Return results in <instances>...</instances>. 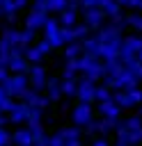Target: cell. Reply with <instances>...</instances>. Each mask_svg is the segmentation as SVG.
I'll return each mask as SVG.
<instances>
[{
	"mask_svg": "<svg viewBox=\"0 0 142 146\" xmlns=\"http://www.w3.org/2000/svg\"><path fill=\"white\" fill-rule=\"evenodd\" d=\"M27 87H30V75L27 73H11L5 82V91H7L9 98H21Z\"/></svg>",
	"mask_w": 142,
	"mask_h": 146,
	"instance_id": "obj_1",
	"label": "cell"
},
{
	"mask_svg": "<svg viewBox=\"0 0 142 146\" xmlns=\"http://www.w3.org/2000/svg\"><path fill=\"white\" fill-rule=\"evenodd\" d=\"M115 103L126 110V107H133V105H140L142 103V89L137 87H131V89H115Z\"/></svg>",
	"mask_w": 142,
	"mask_h": 146,
	"instance_id": "obj_2",
	"label": "cell"
},
{
	"mask_svg": "<svg viewBox=\"0 0 142 146\" xmlns=\"http://www.w3.org/2000/svg\"><path fill=\"white\" fill-rule=\"evenodd\" d=\"M71 119H73V125L78 128H87L92 121H94V110H92V103H78L71 112Z\"/></svg>",
	"mask_w": 142,
	"mask_h": 146,
	"instance_id": "obj_3",
	"label": "cell"
},
{
	"mask_svg": "<svg viewBox=\"0 0 142 146\" xmlns=\"http://www.w3.org/2000/svg\"><path fill=\"white\" fill-rule=\"evenodd\" d=\"M76 98L80 103H94L96 100V82L82 75L78 80V94H76Z\"/></svg>",
	"mask_w": 142,
	"mask_h": 146,
	"instance_id": "obj_4",
	"label": "cell"
},
{
	"mask_svg": "<svg viewBox=\"0 0 142 146\" xmlns=\"http://www.w3.org/2000/svg\"><path fill=\"white\" fill-rule=\"evenodd\" d=\"M21 100H23V103H27L30 107H41V110H44V107H48V103H50V100H48V96H44V94H41L39 89H34V87H27V89H25V94L21 96Z\"/></svg>",
	"mask_w": 142,
	"mask_h": 146,
	"instance_id": "obj_5",
	"label": "cell"
},
{
	"mask_svg": "<svg viewBox=\"0 0 142 146\" xmlns=\"http://www.w3.org/2000/svg\"><path fill=\"white\" fill-rule=\"evenodd\" d=\"M27 75H30V87H34V89H39V91L46 89L48 78H46V68H44L41 64H32L30 71H27Z\"/></svg>",
	"mask_w": 142,
	"mask_h": 146,
	"instance_id": "obj_6",
	"label": "cell"
},
{
	"mask_svg": "<svg viewBox=\"0 0 142 146\" xmlns=\"http://www.w3.org/2000/svg\"><path fill=\"white\" fill-rule=\"evenodd\" d=\"M82 16H85V23L92 27V30H101L103 27V23H105V11L101 9V7H92V9H85L82 11Z\"/></svg>",
	"mask_w": 142,
	"mask_h": 146,
	"instance_id": "obj_7",
	"label": "cell"
},
{
	"mask_svg": "<svg viewBox=\"0 0 142 146\" xmlns=\"http://www.w3.org/2000/svg\"><path fill=\"white\" fill-rule=\"evenodd\" d=\"M27 64H30V62L25 59V52H18V50L9 52L7 68H9L11 73H27V71H30V66H27Z\"/></svg>",
	"mask_w": 142,
	"mask_h": 146,
	"instance_id": "obj_8",
	"label": "cell"
},
{
	"mask_svg": "<svg viewBox=\"0 0 142 146\" xmlns=\"http://www.w3.org/2000/svg\"><path fill=\"white\" fill-rule=\"evenodd\" d=\"M48 11H39V9H32L27 16H25V27H30V30H44V25H46V21H48Z\"/></svg>",
	"mask_w": 142,
	"mask_h": 146,
	"instance_id": "obj_9",
	"label": "cell"
},
{
	"mask_svg": "<svg viewBox=\"0 0 142 146\" xmlns=\"http://www.w3.org/2000/svg\"><path fill=\"white\" fill-rule=\"evenodd\" d=\"M7 114H9V121H11V123H25V121H27V114H30V105L23 103V100H21V103H14Z\"/></svg>",
	"mask_w": 142,
	"mask_h": 146,
	"instance_id": "obj_10",
	"label": "cell"
},
{
	"mask_svg": "<svg viewBox=\"0 0 142 146\" xmlns=\"http://www.w3.org/2000/svg\"><path fill=\"white\" fill-rule=\"evenodd\" d=\"M98 114H101V116H105V119H119L121 107L115 103V98H110V100L98 103Z\"/></svg>",
	"mask_w": 142,
	"mask_h": 146,
	"instance_id": "obj_11",
	"label": "cell"
},
{
	"mask_svg": "<svg viewBox=\"0 0 142 146\" xmlns=\"http://www.w3.org/2000/svg\"><path fill=\"white\" fill-rule=\"evenodd\" d=\"M11 144L16 146H32L34 144V135L30 128H18L14 135H11Z\"/></svg>",
	"mask_w": 142,
	"mask_h": 146,
	"instance_id": "obj_12",
	"label": "cell"
},
{
	"mask_svg": "<svg viewBox=\"0 0 142 146\" xmlns=\"http://www.w3.org/2000/svg\"><path fill=\"white\" fill-rule=\"evenodd\" d=\"M46 96H48L50 103H57V100L64 96V94H62V80H57V78L48 80V84H46Z\"/></svg>",
	"mask_w": 142,
	"mask_h": 146,
	"instance_id": "obj_13",
	"label": "cell"
},
{
	"mask_svg": "<svg viewBox=\"0 0 142 146\" xmlns=\"http://www.w3.org/2000/svg\"><path fill=\"white\" fill-rule=\"evenodd\" d=\"M82 52H85L82 41H71V43L64 46V59H76V57H80Z\"/></svg>",
	"mask_w": 142,
	"mask_h": 146,
	"instance_id": "obj_14",
	"label": "cell"
},
{
	"mask_svg": "<svg viewBox=\"0 0 142 146\" xmlns=\"http://www.w3.org/2000/svg\"><path fill=\"white\" fill-rule=\"evenodd\" d=\"M98 7L105 11L108 18H112V16H117V14L121 11V5H119L117 0H98Z\"/></svg>",
	"mask_w": 142,
	"mask_h": 146,
	"instance_id": "obj_15",
	"label": "cell"
},
{
	"mask_svg": "<svg viewBox=\"0 0 142 146\" xmlns=\"http://www.w3.org/2000/svg\"><path fill=\"white\" fill-rule=\"evenodd\" d=\"M57 18H60V25H62V27H73V25L78 23V11H73V9H64Z\"/></svg>",
	"mask_w": 142,
	"mask_h": 146,
	"instance_id": "obj_16",
	"label": "cell"
},
{
	"mask_svg": "<svg viewBox=\"0 0 142 146\" xmlns=\"http://www.w3.org/2000/svg\"><path fill=\"white\" fill-rule=\"evenodd\" d=\"M82 48H85L87 52H94V55L98 57V50H101V41H98V36H96V34H94V36L89 34L87 39H82ZM98 59H101V57H98Z\"/></svg>",
	"mask_w": 142,
	"mask_h": 146,
	"instance_id": "obj_17",
	"label": "cell"
},
{
	"mask_svg": "<svg viewBox=\"0 0 142 146\" xmlns=\"http://www.w3.org/2000/svg\"><path fill=\"white\" fill-rule=\"evenodd\" d=\"M44 57H46V55L41 52L39 46H30V48H25V59H27L30 64H41Z\"/></svg>",
	"mask_w": 142,
	"mask_h": 146,
	"instance_id": "obj_18",
	"label": "cell"
},
{
	"mask_svg": "<svg viewBox=\"0 0 142 146\" xmlns=\"http://www.w3.org/2000/svg\"><path fill=\"white\" fill-rule=\"evenodd\" d=\"M32 41H34V30H30V27H25V30H21L18 32V46L25 50V48H30L32 46Z\"/></svg>",
	"mask_w": 142,
	"mask_h": 146,
	"instance_id": "obj_19",
	"label": "cell"
},
{
	"mask_svg": "<svg viewBox=\"0 0 142 146\" xmlns=\"http://www.w3.org/2000/svg\"><path fill=\"white\" fill-rule=\"evenodd\" d=\"M69 7V0H46V11L48 14H62Z\"/></svg>",
	"mask_w": 142,
	"mask_h": 146,
	"instance_id": "obj_20",
	"label": "cell"
},
{
	"mask_svg": "<svg viewBox=\"0 0 142 146\" xmlns=\"http://www.w3.org/2000/svg\"><path fill=\"white\" fill-rule=\"evenodd\" d=\"M60 27H62V25H60V18L48 16V21H46V25H44V39H48V36L57 34V30H60Z\"/></svg>",
	"mask_w": 142,
	"mask_h": 146,
	"instance_id": "obj_21",
	"label": "cell"
},
{
	"mask_svg": "<svg viewBox=\"0 0 142 146\" xmlns=\"http://www.w3.org/2000/svg\"><path fill=\"white\" fill-rule=\"evenodd\" d=\"M62 94H64L66 98H73V96L78 94V80H66V78H62Z\"/></svg>",
	"mask_w": 142,
	"mask_h": 146,
	"instance_id": "obj_22",
	"label": "cell"
},
{
	"mask_svg": "<svg viewBox=\"0 0 142 146\" xmlns=\"http://www.w3.org/2000/svg\"><path fill=\"white\" fill-rule=\"evenodd\" d=\"M89 32H92V27H89L85 21L73 25V36H76V41H82V39H87V36H89Z\"/></svg>",
	"mask_w": 142,
	"mask_h": 146,
	"instance_id": "obj_23",
	"label": "cell"
},
{
	"mask_svg": "<svg viewBox=\"0 0 142 146\" xmlns=\"http://www.w3.org/2000/svg\"><path fill=\"white\" fill-rule=\"evenodd\" d=\"M112 96H115V91H112L108 84H98V87H96V100H98V103H103V100H110Z\"/></svg>",
	"mask_w": 142,
	"mask_h": 146,
	"instance_id": "obj_24",
	"label": "cell"
},
{
	"mask_svg": "<svg viewBox=\"0 0 142 146\" xmlns=\"http://www.w3.org/2000/svg\"><path fill=\"white\" fill-rule=\"evenodd\" d=\"M44 121V110L41 107H30V114H27V125H34V123H41Z\"/></svg>",
	"mask_w": 142,
	"mask_h": 146,
	"instance_id": "obj_25",
	"label": "cell"
},
{
	"mask_svg": "<svg viewBox=\"0 0 142 146\" xmlns=\"http://www.w3.org/2000/svg\"><path fill=\"white\" fill-rule=\"evenodd\" d=\"M60 132L64 135L66 141H80V130L78 125H71V128H60Z\"/></svg>",
	"mask_w": 142,
	"mask_h": 146,
	"instance_id": "obj_26",
	"label": "cell"
},
{
	"mask_svg": "<svg viewBox=\"0 0 142 146\" xmlns=\"http://www.w3.org/2000/svg\"><path fill=\"white\" fill-rule=\"evenodd\" d=\"M0 9H2V14H5V16H9V18H14V14L18 11L16 0H0Z\"/></svg>",
	"mask_w": 142,
	"mask_h": 146,
	"instance_id": "obj_27",
	"label": "cell"
},
{
	"mask_svg": "<svg viewBox=\"0 0 142 146\" xmlns=\"http://www.w3.org/2000/svg\"><path fill=\"white\" fill-rule=\"evenodd\" d=\"M124 66H126V68H128V71H131V73L137 78V82L142 80V62H137V59H131V62H128V64H124Z\"/></svg>",
	"mask_w": 142,
	"mask_h": 146,
	"instance_id": "obj_28",
	"label": "cell"
},
{
	"mask_svg": "<svg viewBox=\"0 0 142 146\" xmlns=\"http://www.w3.org/2000/svg\"><path fill=\"white\" fill-rule=\"evenodd\" d=\"M48 146H66V139H64V135L57 130L55 135H50L48 137Z\"/></svg>",
	"mask_w": 142,
	"mask_h": 146,
	"instance_id": "obj_29",
	"label": "cell"
},
{
	"mask_svg": "<svg viewBox=\"0 0 142 146\" xmlns=\"http://www.w3.org/2000/svg\"><path fill=\"white\" fill-rule=\"evenodd\" d=\"M126 21H128L131 27H135V30L142 32V14H131V16H126Z\"/></svg>",
	"mask_w": 142,
	"mask_h": 146,
	"instance_id": "obj_30",
	"label": "cell"
},
{
	"mask_svg": "<svg viewBox=\"0 0 142 146\" xmlns=\"http://www.w3.org/2000/svg\"><path fill=\"white\" fill-rule=\"evenodd\" d=\"M9 144H11V135L5 128H0V146H9Z\"/></svg>",
	"mask_w": 142,
	"mask_h": 146,
	"instance_id": "obj_31",
	"label": "cell"
},
{
	"mask_svg": "<svg viewBox=\"0 0 142 146\" xmlns=\"http://www.w3.org/2000/svg\"><path fill=\"white\" fill-rule=\"evenodd\" d=\"M92 7H98V0H80V9H92Z\"/></svg>",
	"mask_w": 142,
	"mask_h": 146,
	"instance_id": "obj_32",
	"label": "cell"
},
{
	"mask_svg": "<svg viewBox=\"0 0 142 146\" xmlns=\"http://www.w3.org/2000/svg\"><path fill=\"white\" fill-rule=\"evenodd\" d=\"M9 75H11V71H9V68H7V66H2V68H0V84H5V82H7V78H9Z\"/></svg>",
	"mask_w": 142,
	"mask_h": 146,
	"instance_id": "obj_33",
	"label": "cell"
},
{
	"mask_svg": "<svg viewBox=\"0 0 142 146\" xmlns=\"http://www.w3.org/2000/svg\"><path fill=\"white\" fill-rule=\"evenodd\" d=\"M5 123H11L9 121V114L7 112H0V128H5Z\"/></svg>",
	"mask_w": 142,
	"mask_h": 146,
	"instance_id": "obj_34",
	"label": "cell"
},
{
	"mask_svg": "<svg viewBox=\"0 0 142 146\" xmlns=\"http://www.w3.org/2000/svg\"><path fill=\"white\" fill-rule=\"evenodd\" d=\"M32 146H48V137L44 135V137H39V139H34V144Z\"/></svg>",
	"mask_w": 142,
	"mask_h": 146,
	"instance_id": "obj_35",
	"label": "cell"
},
{
	"mask_svg": "<svg viewBox=\"0 0 142 146\" xmlns=\"http://www.w3.org/2000/svg\"><path fill=\"white\" fill-rule=\"evenodd\" d=\"M27 5H30V0H16V7H18V9H25Z\"/></svg>",
	"mask_w": 142,
	"mask_h": 146,
	"instance_id": "obj_36",
	"label": "cell"
},
{
	"mask_svg": "<svg viewBox=\"0 0 142 146\" xmlns=\"http://www.w3.org/2000/svg\"><path fill=\"white\" fill-rule=\"evenodd\" d=\"M92 146H110V144L105 141V137H101V139H96V141H94Z\"/></svg>",
	"mask_w": 142,
	"mask_h": 146,
	"instance_id": "obj_37",
	"label": "cell"
},
{
	"mask_svg": "<svg viewBox=\"0 0 142 146\" xmlns=\"http://www.w3.org/2000/svg\"><path fill=\"white\" fill-rule=\"evenodd\" d=\"M135 59H137V62H142V50H140V52L135 55Z\"/></svg>",
	"mask_w": 142,
	"mask_h": 146,
	"instance_id": "obj_38",
	"label": "cell"
},
{
	"mask_svg": "<svg viewBox=\"0 0 142 146\" xmlns=\"http://www.w3.org/2000/svg\"><path fill=\"white\" fill-rule=\"evenodd\" d=\"M115 146H131V144H124V141H117Z\"/></svg>",
	"mask_w": 142,
	"mask_h": 146,
	"instance_id": "obj_39",
	"label": "cell"
},
{
	"mask_svg": "<svg viewBox=\"0 0 142 146\" xmlns=\"http://www.w3.org/2000/svg\"><path fill=\"white\" fill-rule=\"evenodd\" d=\"M32 2H46V0H32Z\"/></svg>",
	"mask_w": 142,
	"mask_h": 146,
	"instance_id": "obj_40",
	"label": "cell"
},
{
	"mask_svg": "<svg viewBox=\"0 0 142 146\" xmlns=\"http://www.w3.org/2000/svg\"><path fill=\"white\" fill-rule=\"evenodd\" d=\"M140 11H142V0H140Z\"/></svg>",
	"mask_w": 142,
	"mask_h": 146,
	"instance_id": "obj_41",
	"label": "cell"
},
{
	"mask_svg": "<svg viewBox=\"0 0 142 146\" xmlns=\"http://www.w3.org/2000/svg\"><path fill=\"white\" fill-rule=\"evenodd\" d=\"M140 116H142V107H140Z\"/></svg>",
	"mask_w": 142,
	"mask_h": 146,
	"instance_id": "obj_42",
	"label": "cell"
},
{
	"mask_svg": "<svg viewBox=\"0 0 142 146\" xmlns=\"http://www.w3.org/2000/svg\"><path fill=\"white\" fill-rule=\"evenodd\" d=\"M0 16H2V9H0Z\"/></svg>",
	"mask_w": 142,
	"mask_h": 146,
	"instance_id": "obj_43",
	"label": "cell"
},
{
	"mask_svg": "<svg viewBox=\"0 0 142 146\" xmlns=\"http://www.w3.org/2000/svg\"><path fill=\"white\" fill-rule=\"evenodd\" d=\"M140 34H142V32H140Z\"/></svg>",
	"mask_w": 142,
	"mask_h": 146,
	"instance_id": "obj_44",
	"label": "cell"
}]
</instances>
